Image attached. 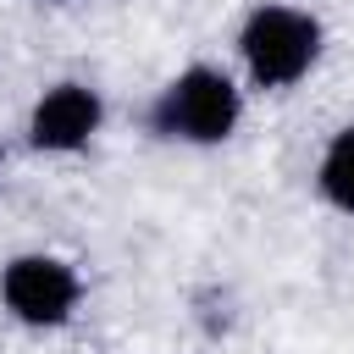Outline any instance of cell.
I'll list each match as a JSON object with an SVG mask.
<instances>
[{"instance_id": "52a82bcc", "label": "cell", "mask_w": 354, "mask_h": 354, "mask_svg": "<svg viewBox=\"0 0 354 354\" xmlns=\"http://www.w3.org/2000/svg\"><path fill=\"white\" fill-rule=\"evenodd\" d=\"M0 160H6V149H0Z\"/></svg>"}, {"instance_id": "8992f818", "label": "cell", "mask_w": 354, "mask_h": 354, "mask_svg": "<svg viewBox=\"0 0 354 354\" xmlns=\"http://www.w3.org/2000/svg\"><path fill=\"white\" fill-rule=\"evenodd\" d=\"M44 6H61V0H44Z\"/></svg>"}, {"instance_id": "5b68a950", "label": "cell", "mask_w": 354, "mask_h": 354, "mask_svg": "<svg viewBox=\"0 0 354 354\" xmlns=\"http://www.w3.org/2000/svg\"><path fill=\"white\" fill-rule=\"evenodd\" d=\"M315 188H321V199H326L332 210L354 216V122L326 138L321 166H315Z\"/></svg>"}, {"instance_id": "7a4b0ae2", "label": "cell", "mask_w": 354, "mask_h": 354, "mask_svg": "<svg viewBox=\"0 0 354 354\" xmlns=\"http://www.w3.org/2000/svg\"><path fill=\"white\" fill-rule=\"evenodd\" d=\"M326 50V28L321 17H310L304 6H254L238 28V55L254 88H293L315 72Z\"/></svg>"}, {"instance_id": "3957f363", "label": "cell", "mask_w": 354, "mask_h": 354, "mask_svg": "<svg viewBox=\"0 0 354 354\" xmlns=\"http://www.w3.org/2000/svg\"><path fill=\"white\" fill-rule=\"evenodd\" d=\"M83 299V277L61 254H17L0 271V304L22 326H66Z\"/></svg>"}, {"instance_id": "6da1fadb", "label": "cell", "mask_w": 354, "mask_h": 354, "mask_svg": "<svg viewBox=\"0 0 354 354\" xmlns=\"http://www.w3.org/2000/svg\"><path fill=\"white\" fill-rule=\"evenodd\" d=\"M243 122V94L221 66H183L155 100H149V133L166 144H227Z\"/></svg>"}, {"instance_id": "277c9868", "label": "cell", "mask_w": 354, "mask_h": 354, "mask_svg": "<svg viewBox=\"0 0 354 354\" xmlns=\"http://www.w3.org/2000/svg\"><path fill=\"white\" fill-rule=\"evenodd\" d=\"M105 127V100L88 83H50L28 111V144L39 155H77Z\"/></svg>"}]
</instances>
